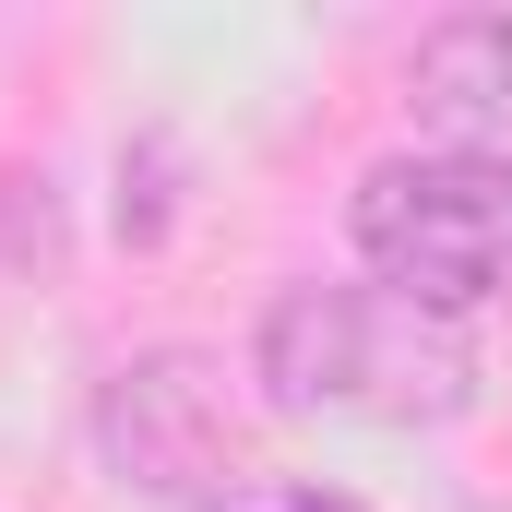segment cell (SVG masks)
I'll return each instance as SVG.
<instances>
[{
  "label": "cell",
  "mask_w": 512,
  "mask_h": 512,
  "mask_svg": "<svg viewBox=\"0 0 512 512\" xmlns=\"http://www.w3.org/2000/svg\"><path fill=\"white\" fill-rule=\"evenodd\" d=\"M417 108L453 131V155H501L512 167V12H465L417 36Z\"/></svg>",
  "instance_id": "277c9868"
},
{
  "label": "cell",
  "mask_w": 512,
  "mask_h": 512,
  "mask_svg": "<svg viewBox=\"0 0 512 512\" xmlns=\"http://www.w3.org/2000/svg\"><path fill=\"white\" fill-rule=\"evenodd\" d=\"M358 262L441 322H465L477 298H512V167L501 155H382L358 179Z\"/></svg>",
  "instance_id": "7a4b0ae2"
},
{
  "label": "cell",
  "mask_w": 512,
  "mask_h": 512,
  "mask_svg": "<svg viewBox=\"0 0 512 512\" xmlns=\"http://www.w3.org/2000/svg\"><path fill=\"white\" fill-rule=\"evenodd\" d=\"M274 512H346V501H322V489H298V501H274Z\"/></svg>",
  "instance_id": "5b68a950"
},
{
  "label": "cell",
  "mask_w": 512,
  "mask_h": 512,
  "mask_svg": "<svg viewBox=\"0 0 512 512\" xmlns=\"http://www.w3.org/2000/svg\"><path fill=\"white\" fill-rule=\"evenodd\" d=\"M108 453H120L143 489L167 501H203L227 477V405L203 382V358H143L108 382Z\"/></svg>",
  "instance_id": "3957f363"
},
{
  "label": "cell",
  "mask_w": 512,
  "mask_h": 512,
  "mask_svg": "<svg viewBox=\"0 0 512 512\" xmlns=\"http://www.w3.org/2000/svg\"><path fill=\"white\" fill-rule=\"evenodd\" d=\"M262 393L286 417H382V429H429L477 393V346L393 298V286H286L262 310Z\"/></svg>",
  "instance_id": "6da1fadb"
}]
</instances>
